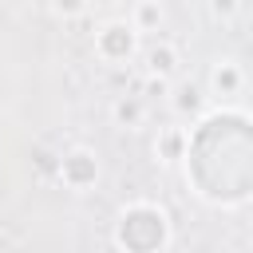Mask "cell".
Instances as JSON below:
<instances>
[{
  "label": "cell",
  "mask_w": 253,
  "mask_h": 253,
  "mask_svg": "<svg viewBox=\"0 0 253 253\" xmlns=\"http://www.w3.org/2000/svg\"><path fill=\"white\" fill-rule=\"evenodd\" d=\"M213 8L217 12H233V0H213Z\"/></svg>",
  "instance_id": "3"
},
{
  "label": "cell",
  "mask_w": 253,
  "mask_h": 253,
  "mask_svg": "<svg viewBox=\"0 0 253 253\" xmlns=\"http://www.w3.org/2000/svg\"><path fill=\"white\" fill-rule=\"evenodd\" d=\"M150 67L154 71H170L174 63H170V51H150Z\"/></svg>",
  "instance_id": "1"
},
{
  "label": "cell",
  "mask_w": 253,
  "mask_h": 253,
  "mask_svg": "<svg viewBox=\"0 0 253 253\" xmlns=\"http://www.w3.org/2000/svg\"><path fill=\"white\" fill-rule=\"evenodd\" d=\"M55 4H59V8H63V12H75V8H79V4H83V0H55Z\"/></svg>",
  "instance_id": "2"
}]
</instances>
